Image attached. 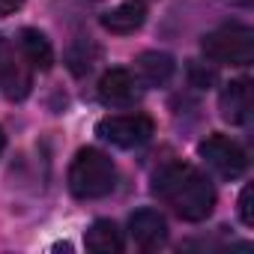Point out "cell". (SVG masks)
Returning <instances> with one entry per match:
<instances>
[{
  "label": "cell",
  "mask_w": 254,
  "mask_h": 254,
  "mask_svg": "<svg viewBox=\"0 0 254 254\" xmlns=\"http://www.w3.org/2000/svg\"><path fill=\"white\" fill-rule=\"evenodd\" d=\"M84 245L93 254H120L123 251V230L111 221V218H99L87 227L84 233Z\"/></svg>",
  "instance_id": "cell-13"
},
{
  "label": "cell",
  "mask_w": 254,
  "mask_h": 254,
  "mask_svg": "<svg viewBox=\"0 0 254 254\" xmlns=\"http://www.w3.org/2000/svg\"><path fill=\"white\" fill-rule=\"evenodd\" d=\"M135 69H138V78H141L144 84H150V87H165V84L174 78L177 63H174V57L165 54V51H144V54L138 57Z\"/></svg>",
  "instance_id": "cell-12"
},
{
  "label": "cell",
  "mask_w": 254,
  "mask_h": 254,
  "mask_svg": "<svg viewBox=\"0 0 254 254\" xmlns=\"http://www.w3.org/2000/svg\"><path fill=\"white\" fill-rule=\"evenodd\" d=\"M96 57H99V51H96L93 45L78 42V45H72V48H69V69H72L75 75H87V72L93 69Z\"/></svg>",
  "instance_id": "cell-14"
},
{
  "label": "cell",
  "mask_w": 254,
  "mask_h": 254,
  "mask_svg": "<svg viewBox=\"0 0 254 254\" xmlns=\"http://www.w3.org/2000/svg\"><path fill=\"white\" fill-rule=\"evenodd\" d=\"M66 183L78 200H99V197H108L114 191L117 168L102 150L87 147V150H78V156L72 159Z\"/></svg>",
  "instance_id": "cell-2"
},
{
  "label": "cell",
  "mask_w": 254,
  "mask_h": 254,
  "mask_svg": "<svg viewBox=\"0 0 254 254\" xmlns=\"http://www.w3.org/2000/svg\"><path fill=\"white\" fill-rule=\"evenodd\" d=\"M3 147H6V135H3V129H0V153H3Z\"/></svg>",
  "instance_id": "cell-19"
},
{
  "label": "cell",
  "mask_w": 254,
  "mask_h": 254,
  "mask_svg": "<svg viewBox=\"0 0 254 254\" xmlns=\"http://www.w3.org/2000/svg\"><path fill=\"white\" fill-rule=\"evenodd\" d=\"M24 6V0H0V18H6L12 12H18Z\"/></svg>",
  "instance_id": "cell-17"
},
{
  "label": "cell",
  "mask_w": 254,
  "mask_h": 254,
  "mask_svg": "<svg viewBox=\"0 0 254 254\" xmlns=\"http://www.w3.org/2000/svg\"><path fill=\"white\" fill-rule=\"evenodd\" d=\"M21 60L24 57H18L12 51V45L0 36V93L6 99H15V102H21L30 93V84H33L30 66L21 63Z\"/></svg>",
  "instance_id": "cell-7"
},
{
  "label": "cell",
  "mask_w": 254,
  "mask_h": 254,
  "mask_svg": "<svg viewBox=\"0 0 254 254\" xmlns=\"http://www.w3.org/2000/svg\"><path fill=\"white\" fill-rule=\"evenodd\" d=\"M218 108H221V117L230 126H242L251 114V81L236 78V81L224 84V90L218 96Z\"/></svg>",
  "instance_id": "cell-10"
},
{
  "label": "cell",
  "mask_w": 254,
  "mask_h": 254,
  "mask_svg": "<svg viewBox=\"0 0 254 254\" xmlns=\"http://www.w3.org/2000/svg\"><path fill=\"white\" fill-rule=\"evenodd\" d=\"M147 21V3L144 0H123L114 9H108L102 15V27L108 33H117V36H129L135 30H141Z\"/></svg>",
  "instance_id": "cell-9"
},
{
  "label": "cell",
  "mask_w": 254,
  "mask_h": 254,
  "mask_svg": "<svg viewBox=\"0 0 254 254\" xmlns=\"http://www.w3.org/2000/svg\"><path fill=\"white\" fill-rule=\"evenodd\" d=\"M239 218L245 227H254V186H245L239 194Z\"/></svg>",
  "instance_id": "cell-16"
},
{
  "label": "cell",
  "mask_w": 254,
  "mask_h": 254,
  "mask_svg": "<svg viewBox=\"0 0 254 254\" xmlns=\"http://www.w3.org/2000/svg\"><path fill=\"white\" fill-rule=\"evenodd\" d=\"M129 236L135 239L138 248L153 251V248L165 245V239H168V221H165V215L159 209H150V206L138 209V212L129 215Z\"/></svg>",
  "instance_id": "cell-8"
},
{
  "label": "cell",
  "mask_w": 254,
  "mask_h": 254,
  "mask_svg": "<svg viewBox=\"0 0 254 254\" xmlns=\"http://www.w3.org/2000/svg\"><path fill=\"white\" fill-rule=\"evenodd\" d=\"M156 132V126L150 117L144 114H117V117H105L96 126V135L120 150H135L144 147Z\"/></svg>",
  "instance_id": "cell-4"
},
{
  "label": "cell",
  "mask_w": 254,
  "mask_h": 254,
  "mask_svg": "<svg viewBox=\"0 0 254 254\" xmlns=\"http://www.w3.org/2000/svg\"><path fill=\"white\" fill-rule=\"evenodd\" d=\"M197 153H200V159H203L221 180H236V177H242L245 168H248L245 150H242L236 141L224 138V135H209L206 141H200Z\"/></svg>",
  "instance_id": "cell-5"
},
{
  "label": "cell",
  "mask_w": 254,
  "mask_h": 254,
  "mask_svg": "<svg viewBox=\"0 0 254 254\" xmlns=\"http://www.w3.org/2000/svg\"><path fill=\"white\" fill-rule=\"evenodd\" d=\"M141 78L129 69H108L99 78V102L108 108H132L135 102H141Z\"/></svg>",
  "instance_id": "cell-6"
},
{
  "label": "cell",
  "mask_w": 254,
  "mask_h": 254,
  "mask_svg": "<svg viewBox=\"0 0 254 254\" xmlns=\"http://www.w3.org/2000/svg\"><path fill=\"white\" fill-rule=\"evenodd\" d=\"M18 51L21 57L27 60L30 69H39V72H48L51 63H54V48L48 42V36L36 27H24L18 33Z\"/></svg>",
  "instance_id": "cell-11"
},
{
  "label": "cell",
  "mask_w": 254,
  "mask_h": 254,
  "mask_svg": "<svg viewBox=\"0 0 254 254\" xmlns=\"http://www.w3.org/2000/svg\"><path fill=\"white\" fill-rule=\"evenodd\" d=\"M200 51L212 63L248 66L254 60V30L245 24H221L200 39Z\"/></svg>",
  "instance_id": "cell-3"
},
{
  "label": "cell",
  "mask_w": 254,
  "mask_h": 254,
  "mask_svg": "<svg viewBox=\"0 0 254 254\" xmlns=\"http://www.w3.org/2000/svg\"><path fill=\"white\" fill-rule=\"evenodd\" d=\"M153 191L174 206V212L186 221H203L215 209L212 183L191 165L171 162L153 177Z\"/></svg>",
  "instance_id": "cell-1"
},
{
  "label": "cell",
  "mask_w": 254,
  "mask_h": 254,
  "mask_svg": "<svg viewBox=\"0 0 254 254\" xmlns=\"http://www.w3.org/2000/svg\"><path fill=\"white\" fill-rule=\"evenodd\" d=\"M230 3H236V6H251L254 0H230Z\"/></svg>",
  "instance_id": "cell-18"
},
{
  "label": "cell",
  "mask_w": 254,
  "mask_h": 254,
  "mask_svg": "<svg viewBox=\"0 0 254 254\" xmlns=\"http://www.w3.org/2000/svg\"><path fill=\"white\" fill-rule=\"evenodd\" d=\"M215 69L212 66H206V63H197V60H191L189 63V84L191 87H197V90H206V87H212L215 84Z\"/></svg>",
  "instance_id": "cell-15"
}]
</instances>
